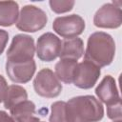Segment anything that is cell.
<instances>
[{
  "instance_id": "obj_1",
  "label": "cell",
  "mask_w": 122,
  "mask_h": 122,
  "mask_svg": "<svg viewBox=\"0 0 122 122\" xmlns=\"http://www.w3.org/2000/svg\"><path fill=\"white\" fill-rule=\"evenodd\" d=\"M68 122H96L102 119V104L92 95L76 96L66 102Z\"/></svg>"
},
{
  "instance_id": "obj_2",
  "label": "cell",
  "mask_w": 122,
  "mask_h": 122,
  "mask_svg": "<svg viewBox=\"0 0 122 122\" xmlns=\"http://www.w3.org/2000/svg\"><path fill=\"white\" fill-rule=\"evenodd\" d=\"M114 54L115 43L110 34L97 31L90 35L85 51V60L101 68L110 65Z\"/></svg>"
},
{
  "instance_id": "obj_3",
  "label": "cell",
  "mask_w": 122,
  "mask_h": 122,
  "mask_svg": "<svg viewBox=\"0 0 122 122\" xmlns=\"http://www.w3.org/2000/svg\"><path fill=\"white\" fill-rule=\"evenodd\" d=\"M35 46L33 38L27 34H17L12 38L7 51V62L20 63L33 59Z\"/></svg>"
},
{
  "instance_id": "obj_4",
  "label": "cell",
  "mask_w": 122,
  "mask_h": 122,
  "mask_svg": "<svg viewBox=\"0 0 122 122\" xmlns=\"http://www.w3.org/2000/svg\"><path fill=\"white\" fill-rule=\"evenodd\" d=\"M48 21L46 12L32 5L24 6L19 13L16 27L17 29L27 31V32H35L43 29Z\"/></svg>"
},
{
  "instance_id": "obj_5",
  "label": "cell",
  "mask_w": 122,
  "mask_h": 122,
  "mask_svg": "<svg viewBox=\"0 0 122 122\" xmlns=\"http://www.w3.org/2000/svg\"><path fill=\"white\" fill-rule=\"evenodd\" d=\"M33 88L38 95L46 98H54L62 91V85L55 73L47 68L38 71L33 80Z\"/></svg>"
},
{
  "instance_id": "obj_6",
  "label": "cell",
  "mask_w": 122,
  "mask_h": 122,
  "mask_svg": "<svg viewBox=\"0 0 122 122\" xmlns=\"http://www.w3.org/2000/svg\"><path fill=\"white\" fill-rule=\"evenodd\" d=\"M121 2H112L104 4L94 14L93 24L98 28L116 29L122 23Z\"/></svg>"
},
{
  "instance_id": "obj_7",
  "label": "cell",
  "mask_w": 122,
  "mask_h": 122,
  "mask_svg": "<svg viewBox=\"0 0 122 122\" xmlns=\"http://www.w3.org/2000/svg\"><path fill=\"white\" fill-rule=\"evenodd\" d=\"M52 28L53 30L62 37L73 38L83 32L85 29V21L77 14L60 16L55 18Z\"/></svg>"
},
{
  "instance_id": "obj_8",
  "label": "cell",
  "mask_w": 122,
  "mask_h": 122,
  "mask_svg": "<svg viewBox=\"0 0 122 122\" xmlns=\"http://www.w3.org/2000/svg\"><path fill=\"white\" fill-rule=\"evenodd\" d=\"M61 40L51 32L42 34L36 44V54L38 58L45 62L53 61L60 54Z\"/></svg>"
},
{
  "instance_id": "obj_9",
  "label": "cell",
  "mask_w": 122,
  "mask_h": 122,
  "mask_svg": "<svg viewBox=\"0 0 122 122\" xmlns=\"http://www.w3.org/2000/svg\"><path fill=\"white\" fill-rule=\"evenodd\" d=\"M100 68L93 63L84 60L77 64L72 83L80 89H91L100 76Z\"/></svg>"
},
{
  "instance_id": "obj_10",
  "label": "cell",
  "mask_w": 122,
  "mask_h": 122,
  "mask_svg": "<svg viewBox=\"0 0 122 122\" xmlns=\"http://www.w3.org/2000/svg\"><path fill=\"white\" fill-rule=\"evenodd\" d=\"M36 65L34 60H30L27 62L20 63H6V71L10 79L15 83H27L29 82L34 72H35Z\"/></svg>"
},
{
  "instance_id": "obj_11",
  "label": "cell",
  "mask_w": 122,
  "mask_h": 122,
  "mask_svg": "<svg viewBox=\"0 0 122 122\" xmlns=\"http://www.w3.org/2000/svg\"><path fill=\"white\" fill-rule=\"evenodd\" d=\"M97 97L108 106L120 102V96L116 88L115 80L111 75H106L95 89Z\"/></svg>"
},
{
  "instance_id": "obj_12",
  "label": "cell",
  "mask_w": 122,
  "mask_h": 122,
  "mask_svg": "<svg viewBox=\"0 0 122 122\" xmlns=\"http://www.w3.org/2000/svg\"><path fill=\"white\" fill-rule=\"evenodd\" d=\"M10 112L15 122H39V117L35 115V105L31 101H23L11 108Z\"/></svg>"
},
{
  "instance_id": "obj_13",
  "label": "cell",
  "mask_w": 122,
  "mask_h": 122,
  "mask_svg": "<svg viewBox=\"0 0 122 122\" xmlns=\"http://www.w3.org/2000/svg\"><path fill=\"white\" fill-rule=\"evenodd\" d=\"M84 53V46L83 41L78 37L73 38H66L61 41V51H60V58H68L77 60Z\"/></svg>"
},
{
  "instance_id": "obj_14",
  "label": "cell",
  "mask_w": 122,
  "mask_h": 122,
  "mask_svg": "<svg viewBox=\"0 0 122 122\" xmlns=\"http://www.w3.org/2000/svg\"><path fill=\"white\" fill-rule=\"evenodd\" d=\"M77 60L62 58L55 65V75L59 81H62L66 84H71L73 81L75 74Z\"/></svg>"
},
{
  "instance_id": "obj_15",
  "label": "cell",
  "mask_w": 122,
  "mask_h": 122,
  "mask_svg": "<svg viewBox=\"0 0 122 122\" xmlns=\"http://www.w3.org/2000/svg\"><path fill=\"white\" fill-rule=\"evenodd\" d=\"M18 4L14 1H0V26L10 27L17 22Z\"/></svg>"
},
{
  "instance_id": "obj_16",
  "label": "cell",
  "mask_w": 122,
  "mask_h": 122,
  "mask_svg": "<svg viewBox=\"0 0 122 122\" xmlns=\"http://www.w3.org/2000/svg\"><path fill=\"white\" fill-rule=\"evenodd\" d=\"M28 94L26 90L19 85H10L8 87L6 95L4 98V107L8 110H10L15 105L26 101Z\"/></svg>"
},
{
  "instance_id": "obj_17",
  "label": "cell",
  "mask_w": 122,
  "mask_h": 122,
  "mask_svg": "<svg viewBox=\"0 0 122 122\" xmlns=\"http://www.w3.org/2000/svg\"><path fill=\"white\" fill-rule=\"evenodd\" d=\"M50 122H68L66 115V102L57 101L51 104Z\"/></svg>"
},
{
  "instance_id": "obj_18",
  "label": "cell",
  "mask_w": 122,
  "mask_h": 122,
  "mask_svg": "<svg viewBox=\"0 0 122 122\" xmlns=\"http://www.w3.org/2000/svg\"><path fill=\"white\" fill-rule=\"evenodd\" d=\"M74 6V1H57V0H51L50 7L51 10L56 13H64L70 11Z\"/></svg>"
},
{
  "instance_id": "obj_19",
  "label": "cell",
  "mask_w": 122,
  "mask_h": 122,
  "mask_svg": "<svg viewBox=\"0 0 122 122\" xmlns=\"http://www.w3.org/2000/svg\"><path fill=\"white\" fill-rule=\"evenodd\" d=\"M107 115L112 120H121V101L107 107Z\"/></svg>"
},
{
  "instance_id": "obj_20",
  "label": "cell",
  "mask_w": 122,
  "mask_h": 122,
  "mask_svg": "<svg viewBox=\"0 0 122 122\" xmlns=\"http://www.w3.org/2000/svg\"><path fill=\"white\" fill-rule=\"evenodd\" d=\"M8 40H9V33L4 30H0V54L4 51Z\"/></svg>"
},
{
  "instance_id": "obj_21",
  "label": "cell",
  "mask_w": 122,
  "mask_h": 122,
  "mask_svg": "<svg viewBox=\"0 0 122 122\" xmlns=\"http://www.w3.org/2000/svg\"><path fill=\"white\" fill-rule=\"evenodd\" d=\"M7 90H8V84L6 82V79L2 75H0V103L4 101Z\"/></svg>"
},
{
  "instance_id": "obj_22",
  "label": "cell",
  "mask_w": 122,
  "mask_h": 122,
  "mask_svg": "<svg viewBox=\"0 0 122 122\" xmlns=\"http://www.w3.org/2000/svg\"><path fill=\"white\" fill-rule=\"evenodd\" d=\"M0 122H15V120L7 112L0 111Z\"/></svg>"
},
{
  "instance_id": "obj_23",
  "label": "cell",
  "mask_w": 122,
  "mask_h": 122,
  "mask_svg": "<svg viewBox=\"0 0 122 122\" xmlns=\"http://www.w3.org/2000/svg\"><path fill=\"white\" fill-rule=\"evenodd\" d=\"M113 122H121V120H115V121H113Z\"/></svg>"
}]
</instances>
